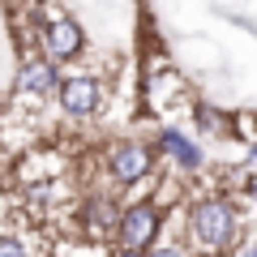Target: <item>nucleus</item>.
Segmentation results:
<instances>
[{
	"mask_svg": "<svg viewBox=\"0 0 257 257\" xmlns=\"http://www.w3.org/2000/svg\"><path fill=\"white\" fill-rule=\"evenodd\" d=\"M111 257H146V248H128V244H120Z\"/></svg>",
	"mask_w": 257,
	"mask_h": 257,
	"instance_id": "f8f14e48",
	"label": "nucleus"
},
{
	"mask_svg": "<svg viewBox=\"0 0 257 257\" xmlns=\"http://www.w3.org/2000/svg\"><path fill=\"white\" fill-rule=\"evenodd\" d=\"M56 94H60V107L69 111V116L86 120L99 111V99H103V86L94 73H69L60 77V86H56Z\"/></svg>",
	"mask_w": 257,
	"mask_h": 257,
	"instance_id": "20e7f679",
	"label": "nucleus"
},
{
	"mask_svg": "<svg viewBox=\"0 0 257 257\" xmlns=\"http://www.w3.org/2000/svg\"><path fill=\"white\" fill-rule=\"evenodd\" d=\"M236 257H257V240H248V244H240Z\"/></svg>",
	"mask_w": 257,
	"mask_h": 257,
	"instance_id": "ddd939ff",
	"label": "nucleus"
},
{
	"mask_svg": "<svg viewBox=\"0 0 257 257\" xmlns=\"http://www.w3.org/2000/svg\"><path fill=\"white\" fill-rule=\"evenodd\" d=\"M159 227H163V210L155 202H138V206H128V210H120L116 236L128 248H150L159 240Z\"/></svg>",
	"mask_w": 257,
	"mask_h": 257,
	"instance_id": "7ed1b4c3",
	"label": "nucleus"
},
{
	"mask_svg": "<svg viewBox=\"0 0 257 257\" xmlns=\"http://www.w3.org/2000/svg\"><path fill=\"white\" fill-rule=\"evenodd\" d=\"M60 86V77H56V60H26L18 73V94H26V99H47V94Z\"/></svg>",
	"mask_w": 257,
	"mask_h": 257,
	"instance_id": "423d86ee",
	"label": "nucleus"
},
{
	"mask_svg": "<svg viewBox=\"0 0 257 257\" xmlns=\"http://www.w3.org/2000/svg\"><path fill=\"white\" fill-rule=\"evenodd\" d=\"M248 197L257 202V176H248Z\"/></svg>",
	"mask_w": 257,
	"mask_h": 257,
	"instance_id": "4468645a",
	"label": "nucleus"
},
{
	"mask_svg": "<svg viewBox=\"0 0 257 257\" xmlns=\"http://www.w3.org/2000/svg\"><path fill=\"white\" fill-rule=\"evenodd\" d=\"M159 150H163V155H172L184 172H197V167H202V150L193 146L184 133H176V128H163V133H159Z\"/></svg>",
	"mask_w": 257,
	"mask_h": 257,
	"instance_id": "0eeeda50",
	"label": "nucleus"
},
{
	"mask_svg": "<svg viewBox=\"0 0 257 257\" xmlns=\"http://www.w3.org/2000/svg\"><path fill=\"white\" fill-rule=\"evenodd\" d=\"M155 172V146L146 142H116L107 150V176L116 184H138Z\"/></svg>",
	"mask_w": 257,
	"mask_h": 257,
	"instance_id": "f03ea898",
	"label": "nucleus"
},
{
	"mask_svg": "<svg viewBox=\"0 0 257 257\" xmlns=\"http://www.w3.org/2000/svg\"><path fill=\"white\" fill-rule=\"evenodd\" d=\"M189 236L193 244L202 248V253L219 257L223 248L236 240V206L227 202V197H202V202L189 210Z\"/></svg>",
	"mask_w": 257,
	"mask_h": 257,
	"instance_id": "f257e3e1",
	"label": "nucleus"
},
{
	"mask_svg": "<svg viewBox=\"0 0 257 257\" xmlns=\"http://www.w3.org/2000/svg\"><path fill=\"white\" fill-rule=\"evenodd\" d=\"M86 52V30L77 26L73 18H52L43 26V56L47 60H56V64H64V60H77V56Z\"/></svg>",
	"mask_w": 257,
	"mask_h": 257,
	"instance_id": "39448f33",
	"label": "nucleus"
},
{
	"mask_svg": "<svg viewBox=\"0 0 257 257\" xmlns=\"http://www.w3.org/2000/svg\"><path fill=\"white\" fill-rule=\"evenodd\" d=\"M197 124H202V128H219V133H223V128H227V116H219V111L210 116V107H197Z\"/></svg>",
	"mask_w": 257,
	"mask_h": 257,
	"instance_id": "9d476101",
	"label": "nucleus"
},
{
	"mask_svg": "<svg viewBox=\"0 0 257 257\" xmlns=\"http://www.w3.org/2000/svg\"><path fill=\"white\" fill-rule=\"evenodd\" d=\"M248 159H253V163H257V150H253V155H248Z\"/></svg>",
	"mask_w": 257,
	"mask_h": 257,
	"instance_id": "2eb2a0df",
	"label": "nucleus"
},
{
	"mask_svg": "<svg viewBox=\"0 0 257 257\" xmlns=\"http://www.w3.org/2000/svg\"><path fill=\"white\" fill-rule=\"evenodd\" d=\"M86 223H90V231H116L120 210L107 197H94V202H86Z\"/></svg>",
	"mask_w": 257,
	"mask_h": 257,
	"instance_id": "6e6552de",
	"label": "nucleus"
},
{
	"mask_svg": "<svg viewBox=\"0 0 257 257\" xmlns=\"http://www.w3.org/2000/svg\"><path fill=\"white\" fill-rule=\"evenodd\" d=\"M0 257H30L18 236H0Z\"/></svg>",
	"mask_w": 257,
	"mask_h": 257,
	"instance_id": "1a4fd4ad",
	"label": "nucleus"
},
{
	"mask_svg": "<svg viewBox=\"0 0 257 257\" xmlns=\"http://www.w3.org/2000/svg\"><path fill=\"white\" fill-rule=\"evenodd\" d=\"M146 257H189V248H180V244H159V240H155V244L146 248Z\"/></svg>",
	"mask_w": 257,
	"mask_h": 257,
	"instance_id": "9b49d317",
	"label": "nucleus"
}]
</instances>
